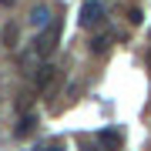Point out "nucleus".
Segmentation results:
<instances>
[{
    "instance_id": "obj_8",
    "label": "nucleus",
    "mask_w": 151,
    "mask_h": 151,
    "mask_svg": "<svg viewBox=\"0 0 151 151\" xmlns=\"http://www.w3.org/2000/svg\"><path fill=\"white\" fill-rule=\"evenodd\" d=\"M30 128H34V118H24V121H20V128H17V134H20V138H24V134H30Z\"/></svg>"
},
{
    "instance_id": "obj_6",
    "label": "nucleus",
    "mask_w": 151,
    "mask_h": 151,
    "mask_svg": "<svg viewBox=\"0 0 151 151\" xmlns=\"http://www.w3.org/2000/svg\"><path fill=\"white\" fill-rule=\"evenodd\" d=\"M101 145H108V148H118L121 145V131H101Z\"/></svg>"
},
{
    "instance_id": "obj_1",
    "label": "nucleus",
    "mask_w": 151,
    "mask_h": 151,
    "mask_svg": "<svg viewBox=\"0 0 151 151\" xmlns=\"http://www.w3.org/2000/svg\"><path fill=\"white\" fill-rule=\"evenodd\" d=\"M57 37H60V24L54 20L47 30H40L37 40H34V54H37V57H50V54H54V47H57Z\"/></svg>"
},
{
    "instance_id": "obj_5",
    "label": "nucleus",
    "mask_w": 151,
    "mask_h": 151,
    "mask_svg": "<svg viewBox=\"0 0 151 151\" xmlns=\"http://www.w3.org/2000/svg\"><path fill=\"white\" fill-rule=\"evenodd\" d=\"M54 70H57L54 64H40L37 74H34V84H37V87H47L50 81H54Z\"/></svg>"
},
{
    "instance_id": "obj_11",
    "label": "nucleus",
    "mask_w": 151,
    "mask_h": 151,
    "mask_svg": "<svg viewBox=\"0 0 151 151\" xmlns=\"http://www.w3.org/2000/svg\"><path fill=\"white\" fill-rule=\"evenodd\" d=\"M10 4H14V0H0V7H10Z\"/></svg>"
},
{
    "instance_id": "obj_4",
    "label": "nucleus",
    "mask_w": 151,
    "mask_h": 151,
    "mask_svg": "<svg viewBox=\"0 0 151 151\" xmlns=\"http://www.w3.org/2000/svg\"><path fill=\"white\" fill-rule=\"evenodd\" d=\"M111 44H114L111 34H97V37L91 40V54H97V57H101V54H108V50H111Z\"/></svg>"
},
{
    "instance_id": "obj_9",
    "label": "nucleus",
    "mask_w": 151,
    "mask_h": 151,
    "mask_svg": "<svg viewBox=\"0 0 151 151\" xmlns=\"http://www.w3.org/2000/svg\"><path fill=\"white\" fill-rule=\"evenodd\" d=\"M128 20H131V24H141L145 17H141V10H138V7H131V10H128Z\"/></svg>"
},
{
    "instance_id": "obj_2",
    "label": "nucleus",
    "mask_w": 151,
    "mask_h": 151,
    "mask_svg": "<svg viewBox=\"0 0 151 151\" xmlns=\"http://www.w3.org/2000/svg\"><path fill=\"white\" fill-rule=\"evenodd\" d=\"M104 20V4L101 0H87L81 7V27H97Z\"/></svg>"
},
{
    "instance_id": "obj_7",
    "label": "nucleus",
    "mask_w": 151,
    "mask_h": 151,
    "mask_svg": "<svg viewBox=\"0 0 151 151\" xmlns=\"http://www.w3.org/2000/svg\"><path fill=\"white\" fill-rule=\"evenodd\" d=\"M4 44H7V47H17V27H7L4 30Z\"/></svg>"
},
{
    "instance_id": "obj_10",
    "label": "nucleus",
    "mask_w": 151,
    "mask_h": 151,
    "mask_svg": "<svg viewBox=\"0 0 151 151\" xmlns=\"http://www.w3.org/2000/svg\"><path fill=\"white\" fill-rule=\"evenodd\" d=\"M34 151H60V148H54V145H47V148H34Z\"/></svg>"
},
{
    "instance_id": "obj_3",
    "label": "nucleus",
    "mask_w": 151,
    "mask_h": 151,
    "mask_svg": "<svg viewBox=\"0 0 151 151\" xmlns=\"http://www.w3.org/2000/svg\"><path fill=\"white\" fill-rule=\"evenodd\" d=\"M27 24H30V27H37V30H47L54 20H50V10H47V7H34L30 17H27Z\"/></svg>"
},
{
    "instance_id": "obj_12",
    "label": "nucleus",
    "mask_w": 151,
    "mask_h": 151,
    "mask_svg": "<svg viewBox=\"0 0 151 151\" xmlns=\"http://www.w3.org/2000/svg\"><path fill=\"white\" fill-rule=\"evenodd\" d=\"M148 64H151V50H148Z\"/></svg>"
}]
</instances>
